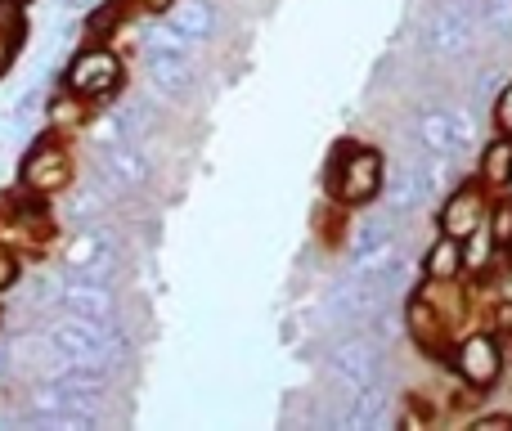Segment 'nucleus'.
<instances>
[{"label": "nucleus", "mask_w": 512, "mask_h": 431, "mask_svg": "<svg viewBox=\"0 0 512 431\" xmlns=\"http://www.w3.org/2000/svg\"><path fill=\"white\" fill-rule=\"evenodd\" d=\"M405 319H409V328H414L418 337H423V333H432V324H436V315H432V310L423 306V301H414V306H409V315H405Z\"/></svg>", "instance_id": "5701e85b"}, {"label": "nucleus", "mask_w": 512, "mask_h": 431, "mask_svg": "<svg viewBox=\"0 0 512 431\" xmlns=\"http://www.w3.org/2000/svg\"><path fill=\"white\" fill-rule=\"evenodd\" d=\"M9 45H14V41H9V36H0V68L9 63Z\"/></svg>", "instance_id": "cd10ccee"}, {"label": "nucleus", "mask_w": 512, "mask_h": 431, "mask_svg": "<svg viewBox=\"0 0 512 431\" xmlns=\"http://www.w3.org/2000/svg\"><path fill=\"white\" fill-rule=\"evenodd\" d=\"M495 117H499V126L512 135V81L504 86V95H499V108H495Z\"/></svg>", "instance_id": "393cba45"}, {"label": "nucleus", "mask_w": 512, "mask_h": 431, "mask_svg": "<svg viewBox=\"0 0 512 431\" xmlns=\"http://www.w3.org/2000/svg\"><path fill=\"white\" fill-rule=\"evenodd\" d=\"M14 279H18V261L5 252V247H0V292L14 288Z\"/></svg>", "instance_id": "b1692460"}, {"label": "nucleus", "mask_w": 512, "mask_h": 431, "mask_svg": "<svg viewBox=\"0 0 512 431\" xmlns=\"http://www.w3.org/2000/svg\"><path fill=\"white\" fill-rule=\"evenodd\" d=\"M490 247H495V238L481 234V229H472V243H468V252H463V265H486Z\"/></svg>", "instance_id": "4be33fe9"}, {"label": "nucleus", "mask_w": 512, "mask_h": 431, "mask_svg": "<svg viewBox=\"0 0 512 431\" xmlns=\"http://www.w3.org/2000/svg\"><path fill=\"white\" fill-rule=\"evenodd\" d=\"M382 198H387V207H391L396 216H409V212H418V207L432 203L436 189H432V180H427L423 162L409 158V162H400L396 176L382 185Z\"/></svg>", "instance_id": "20e7f679"}, {"label": "nucleus", "mask_w": 512, "mask_h": 431, "mask_svg": "<svg viewBox=\"0 0 512 431\" xmlns=\"http://www.w3.org/2000/svg\"><path fill=\"white\" fill-rule=\"evenodd\" d=\"M391 238H396V229L382 225V220H369V225H360V234H355L351 252H369V247H382V243H391Z\"/></svg>", "instance_id": "a211bd4d"}, {"label": "nucleus", "mask_w": 512, "mask_h": 431, "mask_svg": "<svg viewBox=\"0 0 512 431\" xmlns=\"http://www.w3.org/2000/svg\"><path fill=\"white\" fill-rule=\"evenodd\" d=\"M63 310L77 319H108L113 315V297L99 279H77L63 288Z\"/></svg>", "instance_id": "9b49d317"}, {"label": "nucleus", "mask_w": 512, "mask_h": 431, "mask_svg": "<svg viewBox=\"0 0 512 431\" xmlns=\"http://www.w3.org/2000/svg\"><path fill=\"white\" fill-rule=\"evenodd\" d=\"M364 324H369L373 342L387 346V342H396V337H400V328H405V315H400V310H391V306H382V310H373Z\"/></svg>", "instance_id": "f3484780"}, {"label": "nucleus", "mask_w": 512, "mask_h": 431, "mask_svg": "<svg viewBox=\"0 0 512 431\" xmlns=\"http://www.w3.org/2000/svg\"><path fill=\"white\" fill-rule=\"evenodd\" d=\"M490 238H495V247H508V243H512V203L495 207V220H490Z\"/></svg>", "instance_id": "412c9836"}, {"label": "nucleus", "mask_w": 512, "mask_h": 431, "mask_svg": "<svg viewBox=\"0 0 512 431\" xmlns=\"http://www.w3.org/2000/svg\"><path fill=\"white\" fill-rule=\"evenodd\" d=\"M477 427H512V418H504V414H495V418H481Z\"/></svg>", "instance_id": "bb28decb"}, {"label": "nucleus", "mask_w": 512, "mask_h": 431, "mask_svg": "<svg viewBox=\"0 0 512 431\" xmlns=\"http://www.w3.org/2000/svg\"><path fill=\"white\" fill-rule=\"evenodd\" d=\"M477 220H481V198L472 194V189H463V194H454L450 203H445L441 229H445V234H454V238H463V234H472V229H477Z\"/></svg>", "instance_id": "ddd939ff"}, {"label": "nucleus", "mask_w": 512, "mask_h": 431, "mask_svg": "<svg viewBox=\"0 0 512 431\" xmlns=\"http://www.w3.org/2000/svg\"><path fill=\"white\" fill-rule=\"evenodd\" d=\"M54 122H77V104L72 99H54Z\"/></svg>", "instance_id": "a878e982"}, {"label": "nucleus", "mask_w": 512, "mask_h": 431, "mask_svg": "<svg viewBox=\"0 0 512 431\" xmlns=\"http://www.w3.org/2000/svg\"><path fill=\"white\" fill-rule=\"evenodd\" d=\"M144 5H149V9H158V14H162V9H171V5H176V0H144Z\"/></svg>", "instance_id": "c756f323"}, {"label": "nucleus", "mask_w": 512, "mask_h": 431, "mask_svg": "<svg viewBox=\"0 0 512 431\" xmlns=\"http://www.w3.org/2000/svg\"><path fill=\"white\" fill-rule=\"evenodd\" d=\"M477 41V5L472 0H441L423 27V50L432 59H463Z\"/></svg>", "instance_id": "f257e3e1"}, {"label": "nucleus", "mask_w": 512, "mask_h": 431, "mask_svg": "<svg viewBox=\"0 0 512 431\" xmlns=\"http://www.w3.org/2000/svg\"><path fill=\"white\" fill-rule=\"evenodd\" d=\"M382 369H387V355H382V342H373L369 333L342 342L333 355H328V378L342 391H360L369 382H382Z\"/></svg>", "instance_id": "f03ea898"}, {"label": "nucleus", "mask_w": 512, "mask_h": 431, "mask_svg": "<svg viewBox=\"0 0 512 431\" xmlns=\"http://www.w3.org/2000/svg\"><path fill=\"white\" fill-rule=\"evenodd\" d=\"M95 212H99V194H95V189H77V194L68 198V207H63V216H68V220H90Z\"/></svg>", "instance_id": "6ab92c4d"}, {"label": "nucleus", "mask_w": 512, "mask_h": 431, "mask_svg": "<svg viewBox=\"0 0 512 431\" xmlns=\"http://www.w3.org/2000/svg\"><path fill=\"white\" fill-rule=\"evenodd\" d=\"M104 176L117 180L122 189H135L149 180V162H144V153L135 149L131 140H117L104 149Z\"/></svg>", "instance_id": "9d476101"}, {"label": "nucleus", "mask_w": 512, "mask_h": 431, "mask_svg": "<svg viewBox=\"0 0 512 431\" xmlns=\"http://www.w3.org/2000/svg\"><path fill=\"white\" fill-rule=\"evenodd\" d=\"M0 36L9 41L23 36V0H0Z\"/></svg>", "instance_id": "aec40b11"}, {"label": "nucleus", "mask_w": 512, "mask_h": 431, "mask_svg": "<svg viewBox=\"0 0 512 431\" xmlns=\"http://www.w3.org/2000/svg\"><path fill=\"white\" fill-rule=\"evenodd\" d=\"M418 140L432 153L463 158V153H472V144H477V126H472V117L463 113V108H427V113L418 117Z\"/></svg>", "instance_id": "7ed1b4c3"}, {"label": "nucleus", "mask_w": 512, "mask_h": 431, "mask_svg": "<svg viewBox=\"0 0 512 431\" xmlns=\"http://www.w3.org/2000/svg\"><path fill=\"white\" fill-rule=\"evenodd\" d=\"M171 27H176L185 41H212L216 9L207 5V0H180V5H171Z\"/></svg>", "instance_id": "f8f14e48"}, {"label": "nucleus", "mask_w": 512, "mask_h": 431, "mask_svg": "<svg viewBox=\"0 0 512 431\" xmlns=\"http://www.w3.org/2000/svg\"><path fill=\"white\" fill-rule=\"evenodd\" d=\"M63 5H68V9H77V14H81V9H90V5H95V0H63Z\"/></svg>", "instance_id": "c85d7f7f"}, {"label": "nucleus", "mask_w": 512, "mask_h": 431, "mask_svg": "<svg viewBox=\"0 0 512 431\" xmlns=\"http://www.w3.org/2000/svg\"><path fill=\"white\" fill-rule=\"evenodd\" d=\"M459 270H463V247L454 234H445L441 243L427 252V274H432V279H454Z\"/></svg>", "instance_id": "2eb2a0df"}, {"label": "nucleus", "mask_w": 512, "mask_h": 431, "mask_svg": "<svg viewBox=\"0 0 512 431\" xmlns=\"http://www.w3.org/2000/svg\"><path fill=\"white\" fill-rule=\"evenodd\" d=\"M387 423H391V396L382 382H369V387L351 391V405L337 414V427H346V431H373Z\"/></svg>", "instance_id": "6e6552de"}, {"label": "nucleus", "mask_w": 512, "mask_h": 431, "mask_svg": "<svg viewBox=\"0 0 512 431\" xmlns=\"http://www.w3.org/2000/svg\"><path fill=\"white\" fill-rule=\"evenodd\" d=\"M481 176H486L490 185H512V144L508 140H495L481 153Z\"/></svg>", "instance_id": "dca6fc26"}, {"label": "nucleus", "mask_w": 512, "mask_h": 431, "mask_svg": "<svg viewBox=\"0 0 512 431\" xmlns=\"http://www.w3.org/2000/svg\"><path fill=\"white\" fill-rule=\"evenodd\" d=\"M477 32L486 41H512V0H477Z\"/></svg>", "instance_id": "4468645a"}, {"label": "nucleus", "mask_w": 512, "mask_h": 431, "mask_svg": "<svg viewBox=\"0 0 512 431\" xmlns=\"http://www.w3.org/2000/svg\"><path fill=\"white\" fill-rule=\"evenodd\" d=\"M68 180H72L68 153H63L54 140H41L32 153H27V162H23V185L32 189V194H54V189H63Z\"/></svg>", "instance_id": "423d86ee"}, {"label": "nucleus", "mask_w": 512, "mask_h": 431, "mask_svg": "<svg viewBox=\"0 0 512 431\" xmlns=\"http://www.w3.org/2000/svg\"><path fill=\"white\" fill-rule=\"evenodd\" d=\"M117 81H122V63L113 50H86L68 68V86L77 95H108V90H117Z\"/></svg>", "instance_id": "39448f33"}, {"label": "nucleus", "mask_w": 512, "mask_h": 431, "mask_svg": "<svg viewBox=\"0 0 512 431\" xmlns=\"http://www.w3.org/2000/svg\"><path fill=\"white\" fill-rule=\"evenodd\" d=\"M499 346L495 337H468L459 351V373L472 382V387H490V382L499 378Z\"/></svg>", "instance_id": "1a4fd4ad"}, {"label": "nucleus", "mask_w": 512, "mask_h": 431, "mask_svg": "<svg viewBox=\"0 0 512 431\" xmlns=\"http://www.w3.org/2000/svg\"><path fill=\"white\" fill-rule=\"evenodd\" d=\"M378 189H382V158L373 149H355L351 158H346L342 176H337L342 203H369Z\"/></svg>", "instance_id": "0eeeda50"}]
</instances>
